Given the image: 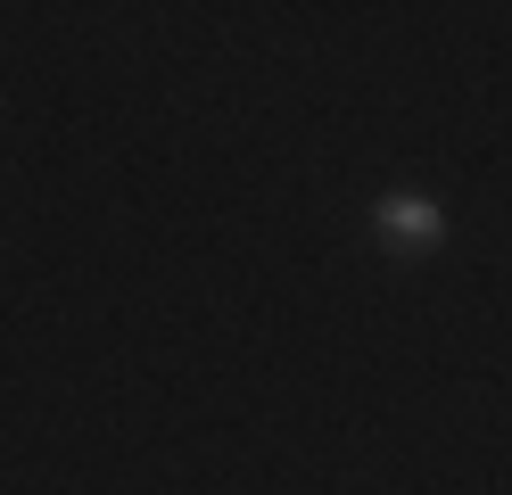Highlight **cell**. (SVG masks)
Returning <instances> with one entry per match:
<instances>
[{
  "label": "cell",
  "mask_w": 512,
  "mask_h": 495,
  "mask_svg": "<svg viewBox=\"0 0 512 495\" xmlns=\"http://www.w3.org/2000/svg\"><path fill=\"white\" fill-rule=\"evenodd\" d=\"M446 231H455V223H446V207L430 190H389L372 207V240L389 256H430V248H446Z\"/></svg>",
  "instance_id": "6da1fadb"
}]
</instances>
